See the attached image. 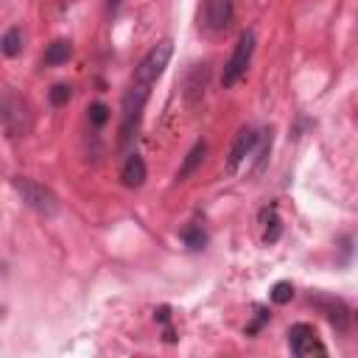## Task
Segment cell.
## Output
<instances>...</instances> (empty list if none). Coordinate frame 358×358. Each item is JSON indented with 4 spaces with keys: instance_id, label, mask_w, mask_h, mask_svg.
Segmentation results:
<instances>
[{
    "instance_id": "14",
    "label": "cell",
    "mask_w": 358,
    "mask_h": 358,
    "mask_svg": "<svg viewBox=\"0 0 358 358\" xmlns=\"http://www.w3.org/2000/svg\"><path fill=\"white\" fill-rule=\"evenodd\" d=\"M292 300H294V285L285 283V280L274 283V289H271V303H274V305H285V303H292Z\"/></svg>"
},
{
    "instance_id": "18",
    "label": "cell",
    "mask_w": 358,
    "mask_h": 358,
    "mask_svg": "<svg viewBox=\"0 0 358 358\" xmlns=\"http://www.w3.org/2000/svg\"><path fill=\"white\" fill-rule=\"evenodd\" d=\"M70 96H73V90H70L67 84H53L51 87V104L53 107H64L70 101Z\"/></svg>"
},
{
    "instance_id": "6",
    "label": "cell",
    "mask_w": 358,
    "mask_h": 358,
    "mask_svg": "<svg viewBox=\"0 0 358 358\" xmlns=\"http://www.w3.org/2000/svg\"><path fill=\"white\" fill-rule=\"evenodd\" d=\"M289 347H292V352H294V355H300V358L328 355V350H325V344L319 341L316 330H314L311 325H305V322L292 325V330H289Z\"/></svg>"
},
{
    "instance_id": "3",
    "label": "cell",
    "mask_w": 358,
    "mask_h": 358,
    "mask_svg": "<svg viewBox=\"0 0 358 358\" xmlns=\"http://www.w3.org/2000/svg\"><path fill=\"white\" fill-rule=\"evenodd\" d=\"M12 185H15V190L20 193V199H23L34 213H39V216H48V219L56 216L59 202H56V196H53L51 188L39 185V182H34V179H26V177L12 179Z\"/></svg>"
},
{
    "instance_id": "8",
    "label": "cell",
    "mask_w": 358,
    "mask_h": 358,
    "mask_svg": "<svg viewBox=\"0 0 358 358\" xmlns=\"http://www.w3.org/2000/svg\"><path fill=\"white\" fill-rule=\"evenodd\" d=\"M258 140L260 134L249 126H244L238 134H235V143H233V149H230V160H227V171H238V165L252 154V149L258 146Z\"/></svg>"
},
{
    "instance_id": "20",
    "label": "cell",
    "mask_w": 358,
    "mask_h": 358,
    "mask_svg": "<svg viewBox=\"0 0 358 358\" xmlns=\"http://www.w3.org/2000/svg\"><path fill=\"white\" fill-rule=\"evenodd\" d=\"M120 6H123V0H107V12H109V15H118Z\"/></svg>"
},
{
    "instance_id": "5",
    "label": "cell",
    "mask_w": 358,
    "mask_h": 358,
    "mask_svg": "<svg viewBox=\"0 0 358 358\" xmlns=\"http://www.w3.org/2000/svg\"><path fill=\"white\" fill-rule=\"evenodd\" d=\"M233 15H235V0H202V26L210 34L227 31Z\"/></svg>"
},
{
    "instance_id": "21",
    "label": "cell",
    "mask_w": 358,
    "mask_h": 358,
    "mask_svg": "<svg viewBox=\"0 0 358 358\" xmlns=\"http://www.w3.org/2000/svg\"><path fill=\"white\" fill-rule=\"evenodd\" d=\"M168 314H171L168 308H160V311H157V319H160V322H168Z\"/></svg>"
},
{
    "instance_id": "19",
    "label": "cell",
    "mask_w": 358,
    "mask_h": 358,
    "mask_svg": "<svg viewBox=\"0 0 358 358\" xmlns=\"http://www.w3.org/2000/svg\"><path fill=\"white\" fill-rule=\"evenodd\" d=\"M280 238V219L274 216V210L269 213V224H266V235H263V241L266 244H274Z\"/></svg>"
},
{
    "instance_id": "1",
    "label": "cell",
    "mask_w": 358,
    "mask_h": 358,
    "mask_svg": "<svg viewBox=\"0 0 358 358\" xmlns=\"http://www.w3.org/2000/svg\"><path fill=\"white\" fill-rule=\"evenodd\" d=\"M174 56V42L165 39L160 42L157 48H152L146 56H143V62L134 67V76H132V84H143V87H154L157 79L165 73V67Z\"/></svg>"
},
{
    "instance_id": "7",
    "label": "cell",
    "mask_w": 358,
    "mask_h": 358,
    "mask_svg": "<svg viewBox=\"0 0 358 358\" xmlns=\"http://www.w3.org/2000/svg\"><path fill=\"white\" fill-rule=\"evenodd\" d=\"M0 118H3V129L9 137H20L28 132V123H26V107L23 101H17L12 93L3 96V107H0Z\"/></svg>"
},
{
    "instance_id": "12",
    "label": "cell",
    "mask_w": 358,
    "mask_h": 358,
    "mask_svg": "<svg viewBox=\"0 0 358 358\" xmlns=\"http://www.w3.org/2000/svg\"><path fill=\"white\" fill-rule=\"evenodd\" d=\"M70 53H73V45H70L67 39H56V42L48 45V51H45L42 59H45L48 67H56V64H64L70 59Z\"/></svg>"
},
{
    "instance_id": "13",
    "label": "cell",
    "mask_w": 358,
    "mask_h": 358,
    "mask_svg": "<svg viewBox=\"0 0 358 358\" xmlns=\"http://www.w3.org/2000/svg\"><path fill=\"white\" fill-rule=\"evenodd\" d=\"M0 48H3V53L12 59V56H17L20 51H23V28H9L6 34H3V39H0Z\"/></svg>"
},
{
    "instance_id": "15",
    "label": "cell",
    "mask_w": 358,
    "mask_h": 358,
    "mask_svg": "<svg viewBox=\"0 0 358 358\" xmlns=\"http://www.w3.org/2000/svg\"><path fill=\"white\" fill-rule=\"evenodd\" d=\"M182 241H185V247H188V249L199 252V249H204L207 235H204V230H202V227H188V230L182 233Z\"/></svg>"
},
{
    "instance_id": "4",
    "label": "cell",
    "mask_w": 358,
    "mask_h": 358,
    "mask_svg": "<svg viewBox=\"0 0 358 358\" xmlns=\"http://www.w3.org/2000/svg\"><path fill=\"white\" fill-rule=\"evenodd\" d=\"M252 53H255V34L252 31H244L233 48V56L227 59L224 64V73H222V84L224 87H235L241 82V76L247 73V67L252 62Z\"/></svg>"
},
{
    "instance_id": "16",
    "label": "cell",
    "mask_w": 358,
    "mask_h": 358,
    "mask_svg": "<svg viewBox=\"0 0 358 358\" xmlns=\"http://www.w3.org/2000/svg\"><path fill=\"white\" fill-rule=\"evenodd\" d=\"M325 311H328V319H330L339 330H344V328H347V311H344V305H341V303H328V308H325Z\"/></svg>"
},
{
    "instance_id": "10",
    "label": "cell",
    "mask_w": 358,
    "mask_h": 358,
    "mask_svg": "<svg viewBox=\"0 0 358 358\" xmlns=\"http://www.w3.org/2000/svg\"><path fill=\"white\" fill-rule=\"evenodd\" d=\"M204 87H207V64H193L190 73L185 76V98H188V104H196L204 96Z\"/></svg>"
},
{
    "instance_id": "2",
    "label": "cell",
    "mask_w": 358,
    "mask_h": 358,
    "mask_svg": "<svg viewBox=\"0 0 358 358\" xmlns=\"http://www.w3.org/2000/svg\"><path fill=\"white\" fill-rule=\"evenodd\" d=\"M152 96V87L143 84H129V90L123 93V112H120V143H129L132 134L140 126L143 109H146V101Z\"/></svg>"
},
{
    "instance_id": "11",
    "label": "cell",
    "mask_w": 358,
    "mask_h": 358,
    "mask_svg": "<svg viewBox=\"0 0 358 358\" xmlns=\"http://www.w3.org/2000/svg\"><path fill=\"white\" fill-rule=\"evenodd\" d=\"M204 157H207V143H204V140L193 143V149L185 154V160H182V165H179V171H177V182H185L190 174H196V168L204 163Z\"/></svg>"
},
{
    "instance_id": "17",
    "label": "cell",
    "mask_w": 358,
    "mask_h": 358,
    "mask_svg": "<svg viewBox=\"0 0 358 358\" xmlns=\"http://www.w3.org/2000/svg\"><path fill=\"white\" fill-rule=\"evenodd\" d=\"M90 123L96 126V129H101L107 120H109V109H107V104H101V101H96V104H90Z\"/></svg>"
},
{
    "instance_id": "9",
    "label": "cell",
    "mask_w": 358,
    "mask_h": 358,
    "mask_svg": "<svg viewBox=\"0 0 358 358\" xmlns=\"http://www.w3.org/2000/svg\"><path fill=\"white\" fill-rule=\"evenodd\" d=\"M146 163H143V157L140 154H129L126 157V163H123V168H120V182L126 185V188H140L143 182H146Z\"/></svg>"
}]
</instances>
